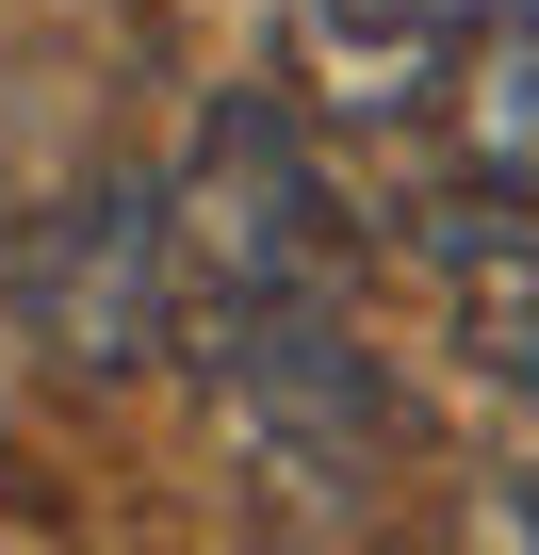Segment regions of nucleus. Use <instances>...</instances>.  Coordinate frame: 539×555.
Returning <instances> with one entry per match:
<instances>
[{"label": "nucleus", "instance_id": "obj_3", "mask_svg": "<svg viewBox=\"0 0 539 555\" xmlns=\"http://www.w3.org/2000/svg\"><path fill=\"white\" fill-rule=\"evenodd\" d=\"M0 311L50 376H147L180 344V261H164V180L82 164L17 245H0Z\"/></svg>", "mask_w": 539, "mask_h": 555}, {"label": "nucleus", "instance_id": "obj_1", "mask_svg": "<svg viewBox=\"0 0 539 555\" xmlns=\"http://www.w3.org/2000/svg\"><path fill=\"white\" fill-rule=\"evenodd\" d=\"M196 327V376H213V425L245 441L261 490L295 506H360L393 474V376L376 344L344 327V295H245V311H180Z\"/></svg>", "mask_w": 539, "mask_h": 555}, {"label": "nucleus", "instance_id": "obj_4", "mask_svg": "<svg viewBox=\"0 0 539 555\" xmlns=\"http://www.w3.org/2000/svg\"><path fill=\"white\" fill-rule=\"evenodd\" d=\"M441 99H458V164L506 212H539V17H490V50L441 66Z\"/></svg>", "mask_w": 539, "mask_h": 555}, {"label": "nucleus", "instance_id": "obj_5", "mask_svg": "<svg viewBox=\"0 0 539 555\" xmlns=\"http://www.w3.org/2000/svg\"><path fill=\"white\" fill-rule=\"evenodd\" d=\"M344 17H393V34H441V50H458L474 17H523V0H344Z\"/></svg>", "mask_w": 539, "mask_h": 555}, {"label": "nucleus", "instance_id": "obj_2", "mask_svg": "<svg viewBox=\"0 0 539 555\" xmlns=\"http://www.w3.org/2000/svg\"><path fill=\"white\" fill-rule=\"evenodd\" d=\"M164 261H180V311L344 295V180L311 164V131L279 99H213L196 164L164 180Z\"/></svg>", "mask_w": 539, "mask_h": 555}]
</instances>
